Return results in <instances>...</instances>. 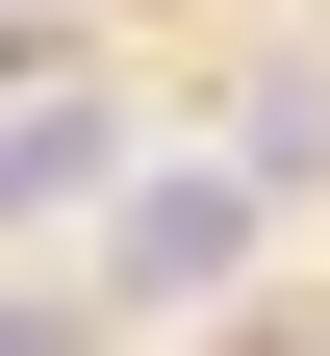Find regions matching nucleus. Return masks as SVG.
<instances>
[{
	"label": "nucleus",
	"mask_w": 330,
	"mask_h": 356,
	"mask_svg": "<svg viewBox=\"0 0 330 356\" xmlns=\"http://www.w3.org/2000/svg\"><path fill=\"white\" fill-rule=\"evenodd\" d=\"M204 254H254V178H204V153H178L153 204H127V305H178Z\"/></svg>",
	"instance_id": "nucleus-1"
},
{
	"label": "nucleus",
	"mask_w": 330,
	"mask_h": 356,
	"mask_svg": "<svg viewBox=\"0 0 330 356\" xmlns=\"http://www.w3.org/2000/svg\"><path fill=\"white\" fill-rule=\"evenodd\" d=\"M51 178H102V127H76V102H26V127H0V229H26Z\"/></svg>",
	"instance_id": "nucleus-2"
}]
</instances>
